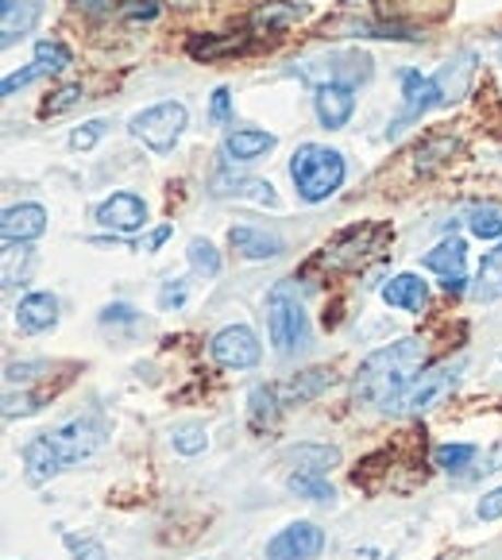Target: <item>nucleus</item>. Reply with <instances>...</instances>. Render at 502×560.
<instances>
[{"label":"nucleus","mask_w":502,"mask_h":560,"mask_svg":"<svg viewBox=\"0 0 502 560\" xmlns=\"http://www.w3.org/2000/svg\"><path fill=\"white\" fill-rule=\"evenodd\" d=\"M425 360H429V348L421 337H402V340H395V345L380 348V352H371L352 380L355 406L390 413V406H395L398 398L410 390V383L425 371Z\"/></svg>","instance_id":"1"},{"label":"nucleus","mask_w":502,"mask_h":560,"mask_svg":"<svg viewBox=\"0 0 502 560\" xmlns=\"http://www.w3.org/2000/svg\"><path fill=\"white\" fill-rule=\"evenodd\" d=\"M108 425L97 413H82L70 418L62 425H55L50 433H39L24 445V476L27 483H47L58 471H67L70 464H82L105 445Z\"/></svg>","instance_id":"2"},{"label":"nucleus","mask_w":502,"mask_h":560,"mask_svg":"<svg viewBox=\"0 0 502 560\" xmlns=\"http://www.w3.org/2000/svg\"><path fill=\"white\" fill-rule=\"evenodd\" d=\"M471 74H476V55H471V50L448 58L436 74L402 70V74H398V82H402V108H398L390 132H398V128H406V124L421 120V116L433 113V108H445V105H453V101H460L471 85Z\"/></svg>","instance_id":"3"},{"label":"nucleus","mask_w":502,"mask_h":560,"mask_svg":"<svg viewBox=\"0 0 502 560\" xmlns=\"http://www.w3.org/2000/svg\"><path fill=\"white\" fill-rule=\"evenodd\" d=\"M395 240V229L383 221H367V224H352V229L337 232L329 244L310 259L305 271H325V275H340V271H360V267L375 264L383 256V247Z\"/></svg>","instance_id":"4"},{"label":"nucleus","mask_w":502,"mask_h":560,"mask_svg":"<svg viewBox=\"0 0 502 560\" xmlns=\"http://www.w3.org/2000/svg\"><path fill=\"white\" fill-rule=\"evenodd\" d=\"M348 163L337 148H325V143H302V148L290 155V182H294L297 198L305 206H322L332 194L345 186Z\"/></svg>","instance_id":"5"},{"label":"nucleus","mask_w":502,"mask_h":560,"mask_svg":"<svg viewBox=\"0 0 502 560\" xmlns=\"http://www.w3.org/2000/svg\"><path fill=\"white\" fill-rule=\"evenodd\" d=\"M267 332H271V345L279 355H294L310 340V317H305L297 294H290V282H279L267 294Z\"/></svg>","instance_id":"6"},{"label":"nucleus","mask_w":502,"mask_h":560,"mask_svg":"<svg viewBox=\"0 0 502 560\" xmlns=\"http://www.w3.org/2000/svg\"><path fill=\"white\" fill-rule=\"evenodd\" d=\"M186 124H190V113H186L182 101H159V105H151L132 116L128 132H132L143 148L155 151V155H171L174 143H178L182 132H186Z\"/></svg>","instance_id":"7"},{"label":"nucleus","mask_w":502,"mask_h":560,"mask_svg":"<svg viewBox=\"0 0 502 560\" xmlns=\"http://www.w3.org/2000/svg\"><path fill=\"white\" fill-rule=\"evenodd\" d=\"M460 371H464V360H448V363H436V368H425L418 380L410 383V390L390 406V413H398V418H418V413L433 410V406L456 387Z\"/></svg>","instance_id":"8"},{"label":"nucleus","mask_w":502,"mask_h":560,"mask_svg":"<svg viewBox=\"0 0 502 560\" xmlns=\"http://www.w3.org/2000/svg\"><path fill=\"white\" fill-rule=\"evenodd\" d=\"M421 267L433 275H441V287L448 294H464L468 290V244L460 236H448L421 256Z\"/></svg>","instance_id":"9"},{"label":"nucleus","mask_w":502,"mask_h":560,"mask_svg":"<svg viewBox=\"0 0 502 560\" xmlns=\"http://www.w3.org/2000/svg\"><path fill=\"white\" fill-rule=\"evenodd\" d=\"M209 352L229 371H247L264 360V345H259V337L247 329V325H229V329H221L213 337V345H209Z\"/></svg>","instance_id":"10"},{"label":"nucleus","mask_w":502,"mask_h":560,"mask_svg":"<svg viewBox=\"0 0 502 560\" xmlns=\"http://www.w3.org/2000/svg\"><path fill=\"white\" fill-rule=\"evenodd\" d=\"M325 549V529L313 522H290L267 541V560H313Z\"/></svg>","instance_id":"11"},{"label":"nucleus","mask_w":502,"mask_h":560,"mask_svg":"<svg viewBox=\"0 0 502 560\" xmlns=\"http://www.w3.org/2000/svg\"><path fill=\"white\" fill-rule=\"evenodd\" d=\"M93 221H97L101 229L116 232V236H132V232H140L143 224H148V201L132 190H120V194H113V198L101 201Z\"/></svg>","instance_id":"12"},{"label":"nucleus","mask_w":502,"mask_h":560,"mask_svg":"<svg viewBox=\"0 0 502 560\" xmlns=\"http://www.w3.org/2000/svg\"><path fill=\"white\" fill-rule=\"evenodd\" d=\"M313 108H317V120L322 128L337 132L352 120L355 113V90L352 85H340V82H317L313 85Z\"/></svg>","instance_id":"13"},{"label":"nucleus","mask_w":502,"mask_h":560,"mask_svg":"<svg viewBox=\"0 0 502 560\" xmlns=\"http://www.w3.org/2000/svg\"><path fill=\"white\" fill-rule=\"evenodd\" d=\"M43 232H47V209L35 206V201L4 209V217H0V236H4V244H32Z\"/></svg>","instance_id":"14"},{"label":"nucleus","mask_w":502,"mask_h":560,"mask_svg":"<svg viewBox=\"0 0 502 560\" xmlns=\"http://www.w3.org/2000/svg\"><path fill=\"white\" fill-rule=\"evenodd\" d=\"M310 16V4H302V0H267V4H259L256 12H252V32L259 35H279V32H290L294 24H302V20Z\"/></svg>","instance_id":"15"},{"label":"nucleus","mask_w":502,"mask_h":560,"mask_svg":"<svg viewBox=\"0 0 502 560\" xmlns=\"http://www.w3.org/2000/svg\"><path fill=\"white\" fill-rule=\"evenodd\" d=\"M58 325V298L47 290H32L16 302V329L35 337V332H47Z\"/></svg>","instance_id":"16"},{"label":"nucleus","mask_w":502,"mask_h":560,"mask_svg":"<svg viewBox=\"0 0 502 560\" xmlns=\"http://www.w3.org/2000/svg\"><path fill=\"white\" fill-rule=\"evenodd\" d=\"M43 20V0H0V47L24 39Z\"/></svg>","instance_id":"17"},{"label":"nucleus","mask_w":502,"mask_h":560,"mask_svg":"<svg viewBox=\"0 0 502 560\" xmlns=\"http://www.w3.org/2000/svg\"><path fill=\"white\" fill-rule=\"evenodd\" d=\"M275 136L264 132V128H236V132L224 136L221 143V155L229 159V163H256V159L271 155L275 151Z\"/></svg>","instance_id":"18"},{"label":"nucleus","mask_w":502,"mask_h":560,"mask_svg":"<svg viewBox=\"0 0 502 560\" xmlns=\"http://www.w3.org/2000/svg\"><path fill=\"white\" fill-rule=\"evenodd\" d=\"M383 302H387L390 310H402V314H421L429 305V282L413 271L395 275V279H387V287H383Z\"/></svg>","instance_id":"19"},{"label":"nucleus","mask_w":502,"mask_h":560,"mask_svg":"<svg viewBox=\"0 0 502 560\" xmlns=\"http://www.w3.org/2000/svg\"><path fill=\"white\" fill-rule=\"evenodd\" d=\"M229 244L236 247L244 259H275L287 252L282 236H275V232H267V229H256V224H236V229H229Z\"/></svg>","instance_id":"20"},{"label":"nucleus","mask_w":502,"mask_h":560,"mask_svg":"<svg viewBox=\"0 0 502 560\" xmlns=\"http://www.w3.org/2000/svg\"><path fill=\"white\" fill-rule=\"evenodd\" d=\"M213 194L217 198H247V201H259V206H279V194L271 190V182H259V178H221L213 182Z\"/></svg>","instance_id":"21"},{"label":"nucleus","mask_w":502,"mask_h":560,"mask_svg":"<svg viewBox=\"0 0 502 560\" xmlns=\"http://www.w3.org/2000/svg\"><path fill=\"white\" fill-rule=\"evenodd\" d=\"M290 464H294V471L329 476V471L340 464V448H332V445H297L294 453H290Z\"/></svg>","instance_id":"22"},{"label":"nucleus","mask_w":502,"mask_h":560,"mask_svg":"<svg viewBox=\"0 0 502 560\" xmlns=\"http://www.w3.org/2000/svg\"><path fill=\"white\" fill-rule=\"evenodd\" d=\"M471 298H476V302H499L502 298V244L483 256L479 275H476V287H471Z\"/></svg>","instance_id":"23"},{"label":"nucleus","mask_w":502,"mask_h":560,"mask_svg":"<svg viewBox=\"0 0 502 560\" xmlns=\"http://www.w3.org/2000/svg\"><path fill=\"white\" fill-rule=\"evenodd\" d=\"M325 387H332V371H325V368H313V371H305V375H297L294 383H290L287 390L279 387V395H282V402H305V398H313V395H322Z\"/></svg>","instance_id":"24"},{"label":"nucleus","mask_w":502,"mask_h":560,"mask_svg":"<svg viewBox=\"0 0 502 560\" xmlns=\"http://www.w3.org/2000/svg\"><path fill=\"white\" fill-rule=\"evenodd\" d=\"M287 487L297 494V499H310V503H332L337 491H332L329 476H310V471H290Z\"/></svg>","instance_id":"25"},{"label":"nucleus","mask_w":502,"mask_h":560,"mask_svg":"<svg viewBox=\"0 0 502 560\" xmlns=\"http://www.w3.org/2000/svg\"><path fill=\"white\" fill-rule=\"evenodd\" d=\"M468 232L476 240H502V206L499 201H483L468 213Z\"/></svg>","instance_id":"26"},{"label":"nucleus","mask_w":502,"mask_h":560,"mask_svg":"<svg viewBox=\"0 0 502 560\" xmlns=\"http://www.w3.org/2000/svg\"><path fill=\"white\" fill-rule=\"evenodd\" d=\"M186 50H190L194 58H201V62H213V58H221V55L244 50V39H240V35H229V39H217V35H190Z\"/></svg>","instance_id":"27"},{"label":"nucleus","mask_w":502,"mask_h":560,"mask_svg":"<svg viewBox=\"0 0 502 560\" xmlns=\"http://www.w3.org/2000/svg\"><path fill=\"white\" fill-rule=\"evenodd\" d=\"M247 406H252V421H256V425H271L287 402H282L279 387H264V383H259V387L247 395Z\"/></svg>","instance_id":"28"},{"label":"nucleus","mask_w":502,"mask_h":560,"mask_svg":"<svg viewBox=\"0 0 502 560\" xmlns=\"http://www.w3.org/2000/svg\"><path fill=\"white\" fill-rule=\"evenodd\" d=\"M70 47L62 39H39L35 43V62H39L47 74H62V70L70 67Z\"/></svg>","instance_id":"29"},{"label":"nucleus","mask_w":502,"mask_h":560,"mask_svg":"<svg viewBox=\"0 0 502 560\" xmlns=\"http://www.w3.org/2000/svg\"><path fill=\"white\" fill-rule=\"evenodd\" d=\"M479 456V448L476 445H436L433 448V464L441 471H464V468H471V460Z\"/></svg>","instance_id":"30"},{"label":"nucleus","mask_w":502,"mask_h":560,"mask_svg":"<svg viewBox=\"0 0 502 560\" xmlns=\"http://www.w3.org/2000/svg\"><path fill=\"white\" fill-rule=\"evenodd\" d=\"M186 256H190V267L198 275H206V279H217V275H221V252H217L213 244H209V240H190V252H186Z\"/></svg>","instance_id":"31"},{"label":"nucleus","mask_w":502,"mask_h":560,"mask_svg":"<svg viewBox=\"0 0 502 560\" xmlns=\"http://www.w3.org/2000/svg\"><path fill=\"white\" fill-rule=\"evenodd\" d=\"M171 445H174V453H182V456H198V453H206L209 438L198 421H186V425H178L171 433Z\"/></svg>","instance_id":"32"},{"label":"nucleus","mask_w":502,"mask_h":560,"mask_svg":"<svg viewBox=\"0 0 502 560\" xmlns=\"http://www.w3.org/2000/svg\"><path fill=\"white\" fill-rule=\"evenodd\" d=\"M82 82H74V85H62V90H55L47 101H43V108H39V116H62V113H70V108L82 101Z\"/></svg>","instance_id":"33"},{"label":"nucleus","mask_w":502,"mask_h":560,"mask_svg":"<svg viewBox=\"0 0 502 560\" xmlns=\"http://www.w3.org/2000/svg\"><path fill=\"white\" fill-rule=\"evenodd\" d=\"M190 298V282L186 279H171L163 290H159V310H182Z\"/></svg>","instance_id":"34"},{"label":"nucleus","mask_w":502,"mask_h":560,"mask_svg":"<svg viewBox=\"0 0 502 560\" xmlns=\"http://www.w3.org/2000/svg\"><path fill=\"white\" fill-rule=\"evenodd\" d=\"M39 78H47V70L39 67V62H32L27 70H16V74H9L4 82H0V93L4 97H12L16 90H24V85H32V82H39Z\"/></svg>","instance_id":"35"},{"label":"nucleus","mask_w":502,"mask_h":560,"mask_svg":"<svg viewBox=\"0 0 502 560\" xmlns=\"http://www.w3.org/2000/svg\"><path fill=\"white\" fill-rule=\"evenodd\" d=\"M101 136H105V120H85L82 128H74V136H70V148L90 151V148H97Z\"/></svg>","instance_id":"36"},{"label":"nucleus","mask_w":502,"mask_h":560,"mask_svg":"<svg viewBox=\"0 0 502 560\" xmlns=\"http://www.w3.org/2000/svg\"><path fill=\"white\" fill-rule=\"evenodd\" d=\"M39 406H43V398L39 395H12V390H9V395H4V418H27V413H35V410H39Z\"/></svg>","instance_id":"37"},{"label":"nucleus","mask_w":502,"mask_h":560,"mask_svg":"<svg viewBox=\"0 0 502 560\" xmlns=\"http://www.w3.org/2000/svg\"><path fill=\"white\" fill-rule=\"evenodd\" d=\"M70 4H78L85 12H97V16H128L132 0H70Z\"/></svg>","instance_id":"38"},{"label":"nucleus","mask_w":502,"mask_h":560,"mask_svg":"<svg viewBox=\"0 0 502 560\" xmlns=\"http://www.w3.org/2000/svg\"><path fill=\"white\" fill-rule=\"evenodd\" d=\"M43 371H50V363H12L9 371H4V383L9 387H16V383H32V380H39Z\"/></svg>","instance_id":"39"},{"label":"nucleus","mask_w":502,"mask_h":560,"mask_svg":"<svg viewBox=\"0 0 502 560\" xmlns=\"http://www.w3.org/2000/svg\"><path fill=\"white\" fill-rule=\"evenodd\" d=\"M476 514H479V522H494V518H502V487H494V491H487L483 499H479Z\"/></svg>","instance_id":"40"},{"label":"nucleus","mask_w":502,"mask_h":560,"mask_svg":"<svg viewBox=\"0 0 502 560\" xmlns=\"http://www.w3.org/2000/svg\"><path fill=\"white\" fill-rule=\"evenodd\" d=\"M136 322H140V314H136L132 305H124V302L108 305L105 314H101V325H136Z\"/></svg>","instance_id":"41"},{"label":"nucleus","mask_w":502,"mask_h":560,"mask_svg":"<svg viewBox=\"0 0 502 560\" xmlns=\"http://www.w3.org/2000/svg\"><path fill=\"white\" fill-rule=\"evenodd\" d=\"M209 116H213L217 124H229V116H232V93L224 90H213V105H209Z\"/></svg>","instance_id":"42"},{"label":"nucleus","mask_w":502,"mask_h":560,"mask_svg":"<svg viewBox=\"0 0 502 560\" xmlns=\"http://www.w3.org/2000/svg\"><path fill=\"white\" fill-rule=\"evenodd\" d=\"M67 549L74 552L78 560H82V557H90V560H105V549H101V545H93V541H82V537H70V534H67Z\"/></svg>","instance_id":"43"},{"label":"nucleus","mask_w":502,"mask_h":560,"mask_svg":"<svg viewBox=\"0 0 502 560\" xmlns=\"http://www.w3.org/2000/svg\"><path fill=\"white\" fill-rule=\"evenodd\" d=\"M479 471H483V476H494V471H502V441L494 448H487L483 464H479Z\"/></svg>","instance_id":"44"},{"label":"nucleus","mask_w":502,"mask_h":560,"mask_svg":"<svg viewBox=\"0 0 502 560\" xmlns=\"http://www.w3.org/2000/svg\"><path fill=\"white\" fill-rule=\"evenodd\" d=\"M171 224H163V229H155V232H151V240H148V252H159V247H163L166 244V236H171Z\"/></svg>","instance_id":"45"},{"label":"nucleus","mask_w":502,"mask_h":560,"mask_svg":"<svg viewBox=\"0 0 502 560\" xmlns=\"http://www.w3.org/2000/svg\"><path fill=\"white\" fill-rule=\"evenodd\" d=\"M499 50H502V43H499Z\"/></svg>","instance_id":"46"}]
</instances>
